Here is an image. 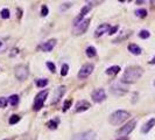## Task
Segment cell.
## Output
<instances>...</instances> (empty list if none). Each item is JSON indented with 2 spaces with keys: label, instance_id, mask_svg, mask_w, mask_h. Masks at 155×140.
I'll return each mask as SVG.
<instances>
[{
  "label": "cell",
  "instance_id": "cell-8",
  "mask_svg": "<svg viewBox=\"0 0 155 140\" xmlns=\"http://www.w3.org/2000/svg\"><path fill=\"white\" fill-rule=\"evenodd\" d=\"M89 25H90V19H85V20H83L82 22H80L78 25H76V26H75L73 34H75V35H82V34H84V33L88 30Z\"/></svg>",
  "mask_w": 155,
  "mask_h": 140
},
{
  "label": "cell",
  "instance_id": "cell-34",
  "mask_svg": "<svg viewBox=\"0 0 155 140\" xmlns=\"http://www.w3.org/2000/svg\"><path fill=\"white\" fill-rule=\"evenodd\" d=\"M118 28H119L118 26H114V27H111V28H110V30H109V35H112V34H114V33H116V32L118 30Z\"/></svg>",
  "mask_w": 155,
  "mask_h": 140
},
{
  "label": "cell",
  "instance_id": "cell-7",
  "mask_svg": "<svg viewBox=\"0 0 155 140\" xmlns=\"http://www.w3.org/2000/svg\"><path fill=\"white\" fill-rule=\"evenodd\" d=\"M110 91L114 95V96H124L125 94H127V88L122 85V82H118V83H113L110 88Z\"/></svg>",
  "mask_w": 155,
  "mask_h": 140
},
{
  "label": "cell",
  "instance_id": "cell-19",
  "mask_svg": "<svg viewBox=\"0 0 155 140\" xmlns=\"http://www.w3.org/2000/svg\"><path fill=\"white\" fill-rule=\"evenodd\" d=\"M119 71H120V67L119 65H113V67H110V68L106 69V74L109 76H116Z\"/></svg>",
  "mask_w": 155,
  "mask_h": 140
},
{
  "label": "cell",
  "instance_id": "cell-1",
  "mask_svg": "<svg viewBox=\"0 0 155 140\" xmlns=\"http://www.w3.org/2000/svg\"><path fill=\"white\" fill-rule=\"evenodd\" d=\"M142 75H143V69L141 67L131 65V67H127L124 71L121 82L125 84H132V83H135Z\"/></svg>",
  "mask_w": 155,
  "mask_h": 140
},
{
  "label": "cell",
  "instance_id": "cell-22",
  "mask_svg": "<svg viewBox=\"0 0 155 140\" xmlns=\"http://www.w3.org/2000/svg\"><path fill=\"white\" fill-rule=\"evenodd\" d=\"M58 119H51V120H49L48 123H47V126H48V128H50V130H56L57 128V125H58Z\"/></svg>",
  "mask_w": 155,
  "mask_h": 140
},
{
  "label": "cell",
  "instance_id": "cell-18",
  "mask_svg": "<svg viewBox=\"0 0 155 140\" xmlns=\"http://www.w3.org/2000/svg\"><path fill=\"white\" fill-rule=\"evenodd\" d=\"M128 50L133 54V55H140L141 54V48L138 46V44H135V43H131V44H128Z\"/></svg>",
  "mask_w": 155,
  "mask_h": 140
},
{
  "label": "cell",
  "instance_id": "cell-5",
  "mask_svg": "<svg viewBox=\"0 0 155 140\" xmlns=\"http://www.w3.org/2000/svg\"><path fill=\"white\" fill-rule=\"evenodd\" d=\"M28 75H29V71H28V67L27 65L20 64L18 67H15V76H17V78L19 81L22 82V81L27 80Z\"/></svg>",
  "mask_w": 155,
  "mask_h": 140
},
{
  "label": "cell",
  "instance_id": "cell-6",
  "mask_svg": "<svg viewBox=\"0 0 155 140\" xmlns=\"http://www.w3.org/2000/svg\"><path fill=\"white\" fill-rule=\"evenodd\" d=\"M97 134L93 131H85L82 133H77L72 137L71 140H96Z\"/></svg>",
  "mask_w": 155,
  "mask_h": 140
},
{
  "label": "cell",
  "instance_id": "cell-24",
  "mask_svg": "<svg viewBox=\"0 0 155 140\" xmlns=\"http://www.w3.org/2000/svg\"><path fill=\"white\" fill-rule=\"evenodd\" d=\"M0 17H1L3 19H8L10 18V10L8 8L1 10V12H0Z\"/></svg>",
  "mask_w": 155,
  "mask_h": 140
},
{
  "label": "cell",
  "instance_id": "cell-36",
  "mask_svg": "<svg viewBox=\"0 0 155 140\" xmlns=\"http://www.w3.org/2000/svg\"><path fill=\"white\" fill-rule=\"evenodd\" d=\"M117 140H128V138H127V137H121V138H119V139H117Z\"/></svg>",
  "mask_w": 155,
  "mask_h": 140
},
{
  "label": "cell",
  "instance_id": "cell-37",
  "mask_svg": "<svg viewBox=\"0 0 155 140\" xmlns=\"http://www.w3.org/2000/svg\"><path fill=\"white\" fill-rule=\"evenodd\" d=\"M0 47H1V42H0Z\"/></svg>",
  "mask_w": 155,
  "mask_h": 140
},
{
  "label": "cell",
  "instance_id": "cell-33",
  "mask_svg": "<svg viewBox=\"0 0 155 140\" xmlns=\"http://www.w3.org/2000/svg\"><path fill=\"white\" fill-rule=\"evenodd\" d=\"M70 105H71V100L69 99V100H66L65 103H64V105H63V112H65V111H68V109L70 107Z\"/></svg>",
  "mask_w": 155,
  "mask_h": 140
},
{
  "label": "cell",
  "instance_id": "cell-25",
  "mask_svg": "<svg viewBox=\"0 0 155 140\" xmlns=\"http://www.w3.org/2000/svg\"><path fill=\"white\" fill-rule=\"evenodd\" d=\"M135 14H136V17H139V18H145V17L147 15V11L143 10V8H140V10H136V11H135Z\"/></svg>",
  "mask_w": 155,
  "mask_h": 140
},
{
  "label": "cell",
  "instance_id": "cell-14",
  "mask_svg": "<svg viewBox=\"0 0 155 140\" xmlns=\"http://www.w3.org/2000/svg\"><path fill=\"white\" fill-rule=\"evenodd\" d=\"M111 26L109 24H102L100 26L97 27L96 32H95V37H100L102 35H104L105 33H109Z\"/></svg>",
  "mask_w": 155,
  "mask_h": 140
},
{
  "label": "cell",
  "instance_id": "cell-9",
  "mask_svg": "<svg viewBox=\"0 0 155 140\" xmlns=\"http://www.w3.org/2000/svg\"><path fill=\"white\" fill-rule=\"evenodd\" d=\"M93 68H95V67H93L91 63H86V64H84V65L81 68V70L78 71V78L84 80V78L89 77V76L92 74V71H93Z\"/></svg>",
  "mask_w": 155,
  "mask_h": 140
},
{
  "label": "cell",
  "instance_id": "cell-11",
  "mask_svg": "<svg viewBox=\"0 0 155 140\" xmlns=\"http://www.w3.org/2000/svg\"><path fill=\"white\" fill-rule=\"evenodd\" d=\"M91 8H92V5L91 4H89V5H85L82 10H81V12H80V15L78 17H76L75 18V20H73V25L76 26V25H78L80 22H82L83 21V18L91 11Z\"/></svg>",
  "mask_w": 155,
  "mask_h": 140
},
{
  "label": "cell",
  "instance_id": "cell-23",
  "mask_svg": "<svg viewBox=\"0 0 155 140\" xmlns=\"http://www.w3.org/2000/svg\"><path fill=\"white\" fill-rule=\"evenodd\" d=\"M36 87L39 88H44L47 84H48V80L47 78H40V80H36Z\"/></svg>",
  "mask_w": 155,
  "mask_h": 140
},
{
  "label": "cell",
  "instance_id": "cell-32",
  "mask_svg": "<svg viewBox=\"0 0 155 140\" xmlns=\"http://www.w3.org/2000/svg\"><path fill=\"white\" fill-rule=\"evenodd\" d=\"M71 5H72L71 3H66V4H62V5H61V7H60V10H61V11L63 12V11H65L66 8L71 7Z\"/></svg>",
  "mask_w": 155,
  "mask_h": 140
},
{
  "label": "cell",
  "instance_id": "cell-26",
  "mask_svg": "<svg viewBox=\"0 0 155 140\" xmlns=\"http://www.w3.org/2000/svg\"><path fill=\"white\" fill-rule=\"evenodd\" d=\"M19 120H20V116H18V114H13V116L10 118L8 123H10L11 125H14V124H17Z\"/></svg>",
  "mask_w": 155,
  "mask_h": 140
},
{
  "label": "cell",
  "instance_id": "cell-30",
  "mask_svg": "<svg viewBox=\"0 0 155 140\" xmlns=\"http://www.w3.org/2000/svg\"><path fill=\"white\" fill-rule=\"evenodd\" d=\"M47 67H48V69L50 70L51 73H55L56 71V67H55V64L53 62H47Z\"/></svg>",
  "mask_w": 155,
  "mask_h": 140
},
{
  "label": "cell",
  "instance_id": "cell-31",
  "mask_svg": "<svg viewBox=\"0 0 155 140\" xmlns=\"http://www.w3.org/2000/svg\"><path fill=\"white\" fill-rule=\"evenodd\" d=\"M7 103H8L7 98H5V97H0V107H5V106L7 105Z\"/></svg>",
  "mask_w": 155,
  "mask_h": 140
},
{
  "label": "cell",
  "instance_id": "cell-15",
  "mask_svg": "<svg viewBox=\"0 0 155 140\" xmlns=\"http://www.w3.org/2000/svg\"><path fill=\"white\" fill-rule=\"evenodd\" d=\"M55 44H56V40L55 39H50V40H48L47 42H44V43H42L41 44V49L43 50V51H51L53 49H54V47H55Z\"/></svg>",
  "mask_w": 155,
  "mask_h": 140
},
{
  "label": "cell",
  "instance_id": "cell-27",
  "mask_svg": "<svg viewBox=\"0 0 155 140\" xmlns=\"http://www.w3.org/2000/svg\"><path fill=\"white\" fill-rule=\"evenodd\" d=\"M149 36H150V33L148 30H146V29H143V30H141L139 33V37H141V39H148Z\"/></svg>",
  "mask_w": 155,
  "mask_h": 140
},
{
  "label": "cell",
  "instance_id": "cell-3",
  "mask_svg": "<svg viewBox=\"0 0 155 140\" xmlns=\"http://www.w3.org/2000/svg\"><path fill=\"white\" fill-rule=\"evenodd\" d=\"M48 94H49L48 90H42V91H40V92L36 95L35 102H34V105H33V110H34V111H40V110L43 107V103H44V100H46Z\"/></svg>",
  "mask_w": 155,
  "mask_h": 140
},
{
  "label": "cell",
  "instance_id": "cell-16",
  "mask_svg": "<svg viewBox=\"0 0 155 140\" xmlns=\"http://www.w3.org/2000/svg\"><path fill=\"white\" fill-rule=\"evenodd\" d=\"M154 126H155V118H152V119H149V120L141 127V132H142V133H148Z\"/></svg>",
  "mask_w": 155,
  "mask_h": 140
},
{
  "label": "cell",
  "instance_id": "cell-2",
  "mask_svg": "<svg viewBox=\"0 0 155 140\" xmlns=\"http://www.w3.org/2000/svg\"><path fill=\"white\" fill-rule=\"evenodd\" d=\"M129 112L128 111H125V110H118L116 112H113L111 116H110V123L114 126L117 125H120L122 124L125 120H127L129 118Z\"/></svg>",
  "mask_w": 155,
  "mask_h": 140
},
{
  "label": "cell",
  "instance_id": "cell-20",
  "mask_svg": "<svg viewBox=\"0 0 155 140\" xmlns=\"http://www.w3.org/2000/svg\"><path fill=\"white\" fill-rule=\"evenodd\" d=\"M85 53H86V56L90 57V58H92V57H95V56L97 55V50H96V48L92 47V46L88 47L86 50H85Z\"/></svg>",
  "mask_w": 155,
  "mask_h": 140
},
{
  "label": "cell",
  "instance_id": "cell-4",
  "mask_svg": "<svg viewBox=\"0 0 155 140\" xmlns=\"http://www.w3.org/2000/svg\"><path fill=\"white\" fill-rule=\"evenodd\" d=\"M135 125H136V120H135V119L129 120L125 126L120 127V128L117 131V134H119V135H121V137H126V135H128V134L135 128Z\"/></svg>",
  "mask_w": 155,
  "mask_h": 140
},
{
  "label": "cell",
  "instance_id": "cell-21",
  "mask_svg": "<svg viewBox=\"0 0 155 140\" xmlns=\"http://www.w3.org/2000/svg\"><path fill=\"white\" fill-rule=\"evenodd\" d=\"M19 100H20V98H19L18 95H12L11 97H8V103L12 106H17L19 104Z\"/></svg>",
  "mask_w": 155,
  "mask_h": 140
},
{
  "label": "cell",
  "instance_id": "cell-29",
  "mask_svg": "<svg viewBox=\"0 0 155 140\" xmlns=\"http://www.w3.org/2000/svg\"><path fill=\"white\" fill-rule=\"evenodd\" d=\"M48 13H49L48 6H47V5H42V7H41V15H42V17H47Z\"/></svg>",
  "mask_w": 155,
  "mask_h": 140
},
{
  "label": "cell",
  "instance_id": "cell-12",
  "mask_svg": "<svg viewBox=\"0 0 155 140\" xmlns=\"http://www.w3.org/2000/svg\"><path fill=\"white\" fill-rule=\"evenodd\" d=\"M64 92H65V87H64V85H61V87H58L57 89H55L54 98H53V100H51V104H57V103L61 100V98L63 97Z\"/></svg>",
  "mask_w": 155,
  "mask_h": 140
},
{
  "label": "cell",
  "instance_id": "cell-28",
  "mask_svg": "<svg viewBox=\"0 0 155 140\" xmlns=\"http://www.w3.org/2000/svg\"><path fill=\"white\" fill-rule=\"evenodd\" d=\"M68 70H69V65L65 63L62 65V70H61V75L62 76H66L68 75Z\"/></svg>",
  "mask_w": 155,
  "mask_h": 140
},
{
  "label": "cell",
  "instance_id": "cell-10",
  "mask_svg": "<svg viewBox=\"0 0 155 140\" xmlns=\"http://www.w3.org/2000/svg\"><path fill=\"white\" fill-rule=\"evenodd\" d=\"M91 97H92V100H93V102H96V103H102V102H104L105 98H106V92H105L104 89L98 88V89H96V90L92 91Z\"/></svg>",
  "mask_w": 155,
  "mask_h": 140
},
{
  "label": "cell",
  "instance_id": "cell-17",
  "mask_svg": "<svg viewBox=\"0 0 155 140\" xmlns=\"http://www.w3.org/2000/svg\"><path fill=\"white\" fill-rule=\"evenodd\" d=\"M132 35V32L131 30H126V32H122V33H120L114 40H113V43H119V42H121V41H124V40H126L128 36H131Z\"/></svg>",
  "mask_w": 155,
  "mask_h": 140
},
{
  "label": "cell",
  "instance_id": "cell-35",
  "mask_svg": "<svg viewBox=\"0 0 155 140\" xmlns=\"http://www.w3.org/2000/svg\"><path fill=\"white\" fill-rule=\"evenodd\" d=\"M149 64H155V56L149 61Z\"/></svg>",
  "mask_w": 155,
  "mask_h": 140
},
{
  "label": "cell",
  "instance_id": "cell-38",
  "mask_svg": "<svg viewBox=\"0 0 155 140\" xmlns=\"http://www.w3.org/2000/svg\"><path fill=\"white\" fill-rule=\"evenodd\" d=\"M154 87H155V81H154Z\"/></svg>",
  "mask_w": 155,
  "mask_h": 140
},
{
  "label": "cell",
  "instance_id": "cell-13",
  "mask_svg": "<svg viewBox=\"0 0 155 140\" xmlns=\"http://www.w3.org/2000/svg\"><path fill=\"white\" fill-rule=\"evenodd\" d=\"M91 107V104L88 100H80L75 105V111L76 112H84Z\"/></svg>",
  "mask_w": 155,
  "mask_h": 140
}]
</instances>
